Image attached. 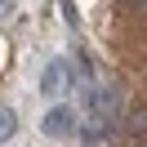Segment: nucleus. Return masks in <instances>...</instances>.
Segmentation results:
<instances>
[{"mask_svg":"<svg viewBox=\"0 0 147 147\" xmlns=\"http://www.w3.org/2000/svg\"><path fill=\"white\" fill-rule=\"evenodd\" d=\"M45 129H49V134H71V129H76V116H71L67 107H54V111L45 116Z\"/></svg>","mask_w":147,"mask_h":147,"instance_id":"f257e3e1","label":"nucleus"},{"mask_svg":"<svg viewBox=\"0 0 147 147\" xmlns=\"http://www.w3.org/2000/svg\"><path fill=\"white\" fill-rule=\"evenodd\" d=\"M13 129H18V116H13V111L0 102V143H9V138H13Z\"/></svg>","mask_w":147,"mask_h":147,"instance_id":"f03ea898","label":"nucleus"},{"mask_svg":"<svg viewBox=\"0 0 147 147\" xmlns=\"http://www.w3.org/2000/svg\"><path fill=\"white\" fill-rule=\"evenodd\" d=\"M63 71H67V63H49V76H45V94H58V89H63Z\"/></svg>","mask_w":147,"mask_h":147,"instance_id":"7ed1b4c3","label":"nucleus"},{"mask_svg":"<svg viewBox=\"0 0 147 147\" xmlns=\"http://www.w3.org/2000/svg\"><path fill=\"white\" fill-rule=\"evenodd\" d=\"M5 13H9V0H0V18H5Z\"/></svg>","mask_w":147,"mask_h":147,"instance_id":"20e7f679","label":"nucleus"}]
</instances>
